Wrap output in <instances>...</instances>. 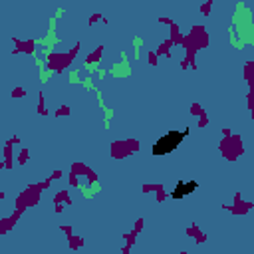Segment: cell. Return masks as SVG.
I'll use <instances>...</instances> for the list:
<instances>
[{
	"label": "cell",
	"mask_w": 254,
	"mask_h": 254,
	"mask_svg": "<svg viewBox=\"0 0 254 254\" xmlns=\"http://www.w3.org/2000/svg\"><path fill=\"white\" fill-rule=\"evenodd\" d=\"M189 135V129H171L167 133H163L153 145H151V155L153 157H163V155H171Z\"/></svg>",
	"instance_id": "6da1fadb"
},
{
	"label": "cell",
	"mask_w": 254,
	"mask_h": 254,
	"mask_svg": "<svg viewBox=\"0 0 254 254\" xmlns=\"http://www.w3.org/2000/svg\"><path fill=\"white\" fill-rule=\"evenodd\" d=\"M196 189H198V183H196V181H187V179H183V181H179V183L175 185V189L171 190V196H173L175 200H179V198H185V196L192 194Z\"/></svg>",
	"instance_id": "7a4b0ae2"
}]
</instances>
